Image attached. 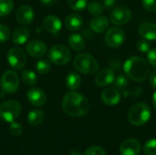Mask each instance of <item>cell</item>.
<instances>
[{
  "mask_svg": "<svg viewBox=\"0 0 156 155\" xmlns=\"http://www.w3.org/2000/svg\"><path fill=\"white\" fill-rule=\"evenodd\" d=\"M62 109L67 115L79 118L88 113L90 110V102L85 96L72 90L66 93L63 97Z\"/></svg>",
  "mask_w": 156,
  "mask_h": 155,
  "instance_id": "obj_1",
  "label": "cell"
},
{
  "mask_svg": "<svg viewBox=\"0 0 156 155\" xmlns=\"http://www.w3.org/2000/svg\"><path fill=\"white\" fill-rule=\"evenodd\" d=\"M123 69L125 74L136 82L144 81L150 74L148 62L144 58L137 56L128 58L123 65Z\"/></svg>",
  "mask_w": 156,
  "mask_h": 155,
  "instance_id": "obj_2",
  "label": "cell"
},
{
  "mask_svg": "<svg viewBox=\"0 0 156 155\" xmlns=\"http://www.w3.org/2000/svg\"><path fill=\"white\" fill-rule=\"evenodd\" d=\"M151 118V110L144 102L133 105L128 111V120L134 126L144 125Z\"/></svg>",
  "mask_w": 156,
  "mask_h": 155,
  "instance_id": "obj_3",
  "label": "cell"
},
{
  "mask_svg": "<svg viewBox=\"0 0 156 155\" xmlns=\"http://www.w3.org/2000/svg\"><path fill=\"white\" fill-rule=\"evenodd\" d=\"M73 67L77 71L83 74H94L100 68L98 61L88 53L77 55L73 60Z\"/></svg>",
  "mask_w": 156,
  "mask_h": 155,
  "instance_id": "obj_4",
  "label": "cell"
},
{
  "mask_svg": "<svg viewBox=\"0 0 156 155\" xmlns=\"http://www.w3.org/2000/svg\"><path fill=\"white\" fill-rule=\"evenodd\" d=\"M21 113L20 104L14 100L4 101L0 105V118L6 122H15Z\"/></svg>",
  "mask_w": 156,
  "mask_h": 155,
  "instance_id": "obj_5",
  "label": "cell"
},
{
  "mask_svg": "<svg viewBox=\"0 0 156 155\" xmlns=\"http://www.w3.org/2000/svg\"><path fill=\"white\" fill-rule=\"evenodd\" d=\"M48 57V59L55 65L64 66L70 61L71 52L66 46L55 45L49 49Z\"/></svg>",
  "mask_w": 156,
  "mask_h": 155,
  "instance_id": "obj_6",
  "label": "cell"
},
{
  "mask_svg": "<svg viewBox=\"0 0 156 155\" xmlns=\"http://www.w3.org/2000/svg\"><path fill=\"white\" fill-rule=\"evenodd\" d=\"M19 87V77L13 70L5 71L0 79V88L5 94L15 93Z\"/></svg>",
  "mask_w": 156,
  "mask_h": 155,
  "instance_id": "obj_7",
  "label": "cell"
},
{
  "mask_svg": "<svg viewBox=\"0 0 156 155\" xmlns=\"http://www.w3.org/2000/svg\"><path fill=\"white\" fill-rule=\"evenodd\" d=\"M6 59L12 69L16 70H21L26 66L27 55L21 48L13 47L8 50Z\"/></svg>",
  "mask_w": 156,
  "mask_h": 155,
  "instance_id": "obj_8",
  "label": "cell"
},
{
  "mask_svg": "<svg viewBox=\"0 0 156 155\" xmlns=\"http://www.w3.org/2000/svg\"><path fill=\"white\" fill-rule=\"evenodd\" d=\"M132 19V12L131 10L124 5H120L115 7L110 16V20L112 24L117 26L125 25L130 22Z\"/></svg>",
  "mask_w": 156,
  "mask_h": 155,
  "instance_id": "obj_9",
  "label": "cell"
},
{
  "mask_svg": "<svg viewBox=\"0 0 156 155\" xmlns=\"http://www.w3.org/2000/svg\"><path fill=\"white\" fill-rule=\"evenodd\" d=\"M125 40V33L122 28L114 26L106 31L105 42L111 48H119Z\"/></svg>",
  "mask_w": 156,
  "mask_h": 155,
  "instance_id": "obj_10",
  "label": "cell"
},
{
  "mask_svg": "<svg viewBox=\"0 0 156 155\" xmlns=\"http://www.w3.org/2000/svg\"><path fill=\"white\" fill-rule=\"evenodd\" d=\"M26 51L33 58H42L46 52H47V46L44 42L37 40V39H33L26 44Z\"/></svg>",
  "mask_w": 156,
  "mask_h": 155,
  "instance_id": "obj_11",
  "label": "cell"
},
{
  "mask_svg": "<svg viewBox=\"0 0 156 155\" xmlns=\"http://www.w3.org/2000/svg\"><path fill=\"white\" fill-rule=\"evenodd\" d=\"M16 18L21 25H30L34 20V10L30 5H20L16 11Z\"/></svg>",
  "mask_w": 156,
  "mask_h": 155,
  "instance_id": "obj_12",
  "label": "cell"
},
{
  "mask_svg": "<svg viewBox=\"0 0 156 155\" xmlns=\"http://www.w3.org/2000/svg\"><path fill=\"white\" fill-rule=\"evenodd\" d=\"M141 152V143L138 140L131 138L125 140L120 146L121 155H138Z\"/></svg>",
  "mask_w": 156,
  "mask_h": 155,
  "instance_id": "obj_13",
  "label": "cell"
},
{
  "mask_svg": "<svg viewBox=\"0 0 156 155\" xmlns=\"http://www.w3.org/2000/svg\"><path fill=\"white\" fill-rule=\"evenodd\" d=\"M27 100L36 107L44 106L47 101V96L40 88H32L27 93Z\"/></svg>",
  "mask_w": 156,
  "mask_h": 155,
  "instance_id": "obj_14",
  "label": "cell"
},
{
  "mask_svg": "<svg viewBox=\"0 0 156 155\" xmlns=\"http://www.w3.org/2000/svg\"><path fill=\"white\" fill-rule=\"evenodd\" d=\"M101 100L108 106H114L121 100V93L115 88H107L101 93Z\"/></svg>",
  "mask_w": 156,
  "mask_h": 155,
  "instance_id": "obj_15",
  "label": "cell"
},
{
  "mask_svg": "<svg viewBox=\"0 0 156 155\" xmlns=\"http://www.w3.org/2000/svg\"><path fill=\"white\" fill-rule=\"evenodd\" d=\"M61 26H62V24H61L60 19L54 15H48L43 20L44 29L50 34L55 35L58 33L59 30L61 29Z\"/></svg>",
  "mask_w": 156,
  "mask_h": 155,
  "instance_id": "obj_16",
  "label": "cell"
},
{
  "mask_svg": "<svg viewBox=\"0 0 156 155\" xmlns=\"http://www.w3.org/2000/svg\"><path fill=\"white\" fill-rule=\"evenodd\" d=\"M114 79L115 77L113 70L112 69H104L97 74L95 83L99 87H105L114 82Z\"/></svg>",
  "mask_w": 156,
  "mask_h": 155,
  "instance_id": "obj_17",
  "label": "cell"
},
{
  "mask_svg": "<svg viewBox=\"0 0 156 155\" xmlns=\"http://www.w3.org/2000/svg\"><path fill=\"white\" fill-rule=\"evenodd\" d=\"M109 19L104 16H95L90 21V28L96 33H104L109 27Z\"/></svg>",
  "mask_w": 156,
  "mask_h": 155,
  "instance_id": "obj_18",
  "label": "cell"
},
{
  "mask_svg": "<svg viewBox=\"0 0 156 155\" xmlns=\"http://www.w3.org/2000/svg\"><path fill=\"white\" fill-rule=\"evenodd\" d=\"M139 34L144 39L151 41L156 39V24L151 22L143 23L139 26Z\"/></svg>",
  "mask_w": 156,
  "mask_h": 155,
  "instance_id": "obj_19",
  "label": "cell"
},
{
  "mask_svg": "<svg viewBox=\"0 0 156 155\" xmlns=\"http://www.w3.org/2000/svg\"><path fill=\"white\" fill-rule=\"evenodd\" d=\"M83 25V18L79 14H70L65 19V26L69 31H77L81 28Z\"/></svg>",
  "mask_w": 156,
  "mask_h": 155,
  "instance_id": "obj_20",
  "label": "cell"
},
{
  "mask_svg": "<svg viewBox=\"0 0 156 155\" xmlns=\"http://www.w3.org/2000/svg\"><path fill=\"white\" fill-rule=\"evenodd\" d=\"M29 35V30L26 26L16 27L12 34V41L16 45H23L27 42Z\"/></svg>",
  "mask_w": 156,
  "mask_h": 155,
  "instance_id": "obj_21",
  "label": "cell"
},
{
  "mask_svg": "<svg viewBox=\"0 0 156 155\" xmlns=\"http://www.w3.org/2000/svg\"><path fill=\"white\" fill-rule=\"evenodd\" d=\"M68 43L70 48L75 51H81L85 48V40L80 34H72L69 37Z\"/></svg>",
  "mask_w": 156,
  "mask_h": 155,
  "instance_id": "obj_22",
  "label": "cell"
},
{
  "mask_svg": "<svg viewBox=\"0 0 156 155\" xmlns=\"http://www.w3.org/2000/svg\"><path fill=\"white\" fill-rule=\"evenodd\" d=\"M44 118L45 113L42 110H32L27 115V122L32 126H38L43 122Z\"/></svg>",
  "mask_w": 156,
  "mask_h": 155,
  "instance_id": "obj_23",
  "label": "cell"
},
{
  "mask_svg": "<svg viewBox=\"0 0 156 155\" xmlns=\"http://www.w3.org/2000/svg\"><path fill=\"white\" fill-rule=\"evenodd\" d=\"M81 85V78L76 72H70L66 78V86L70 90H78Z\"/></svg>",
  "mask_w": 156,
  "mask_h": 155,
  "instance_id": "obj_24",
  "label": "cell"
},
{
  "mask_svg": "<svg viewBox=\"0 0 156 155\" xmlns=\"http://www.w3.org/2000/svg\"><path fill=\"white\" fill-rule=\"evenodd\" d=\"M21 79L24 84H26L27 86H34L37 83V79L36 73L30 69L23 70L21 74Z\"/></svg>",
  "mask_w": 156,
  "mask_h": 155,
  "instance_id": "obj_25",
  "label": "cell"
},
{
  "mask_svg": "<svg viewBox=\"0 0 156 155\" xmlns=\"http://www.w3.org/2000/svg\"><path fill=\"white\" fill-rule=\"evenodd\" d=\"M14 8L13 0H0V16H8Z\"/></svg>",
  "mask_w": 156,
  "mask_h": 155,
  "instance_id": "obj_26",
  "label": "cell"
},
{
  "mask_svg": "<svg viewBox=\"0 0 156 155\" xmlns=\"http://www.w3.org/2000/svg\"><path fill=\"white\" fill-rule=\"evenodd\" d=\"M104 10V5L97 1H92L88 5V11L93 16H100Z\"/></svg>",
  "mask_w": 156,
  "mask_h": 155,
  "instance_id": "obj_27",
  "label": "cell"
},
{
  "mask_svg": "<svg viewBox=\"0 0 156 155\" xmlns=\"http://www.w3.org/2000/svg\"><path fill=\"white\" fill-rule=\"evenodd\" d=\"M36 69H37V71L39 74H41V75L47 74L50 70V63H49V60L45 59V58L39 59L36 63Z\"/></svg>",
  "mask_w": 156,
  "mask_h": 155,
  "instance_id": "obj_28",
  "label": "cell"
},
{
  "mask_svg": "<svg viewBox=\"0 0 156 155\" xmlns=\"http://www.w3.org/2000/svg\"><path fill=\"white\" fill-rule=\"evenodd\" d=\"M69 6L74 11H82L88 5V0H68Z\"/></svg>",
  "mask_w": 156,
  "mask_h": 155,
  "instance_id": "obj_29",
  "label": "cell"
},
{
  "mask_svg": "<svg viewBox=\"0 0 156 155\" xmlns=\"http://www.w3.org/2000/svg\"><path fill=\"white\" fill-rule=\"evenodd\" d=\"M144 152L146 155H156V138L151 139L145 143Z\"/></svg>",
  "mask_w": 156,
  "mask_h": 155,
  "instance_id": "obj_30",
  "label": "cell"
},
{
  "mask_svg": "<svg viewBox=\"0 0 156 155\" xmlns=\"http://www.w3.org/2000/svg\"><path fill=\"white\" fill-rule=\"evenodd\" d=\"M23 132V127L20 123L13 122H11L10 126H9V133L13 136V137H18L21 135Z\"/></svg>",
  "mask_w": 156,
  "mask_h": 155,
  "instance_id": "obj_31",
  "label": "cell"
},
{
  "mask_svg": "<svg viewBox=\"0 0 156 155\" xmlns=\"http://www.w3.org/2000/svg\"><path fill=\"white\" fill-rule=\"evenodd\" d=\"M84 155H106V152L104 148H102L101 146L94 145V146L89 147L86 150Z\"/></svg>",
  "mask_w": 156,
  "mask_h": 155,
  "instance_id": "obj_32",
  "label": "cell"
},
{
  "mask_svg": "<svg viewBox=\"0 0 156 155\" xmlns=\"http://www.w3.org/2000/svg\"><path fill=\"white\" fill-rule=\"evenodd\" d=\"M11 35L10 28L5 25H0V42H5Z\"/></svg>",
  "mask_w": 156,
  "mask_h": 155,
  "instance_id": "obj_33",
  "label": "cell"
},
{
  "mask_svg": "<svg viewBox=\"0 0 156 155\" xmlns=\"http://www.w3.org/2000/svg\"><path fill=\"white\" fill-rule=\"evenodd\" d=\"M137 48L142 53H147L151 50V46L148 40L146 39H140L137 42Z\"/></svg>",
  "mask_w": 156,
  "mask_h": 155,
  "instance_id": "obj_34",
  "label": "cell"
},
{
  "mask_svg": "<svg viewBox=\"0 0 156 155\" xmlns=\"http://www.w3.org/2000/svg\"><path fill=\"white\" fill-rule=\"evenodd\" d=\"M114 85L116 88L118 89H124L127 87L128 85V80L125 78V76L120 74L116 77V79H114Z\"/></svg>",
  "mask_w": 156,
  "mask_h": 155,
  "instance_id": "obj_35",
  "label": "cell"
},
{
  "mask_svg": "<svg viewBox=\"0 0 156 155\" xmlns=\"http://www.w3.org/2000/svg\"><path fill=\"white\" fill-rule=\"evenodd\" d=\"M143 5L149 12L156 11V0H143Z\"/></svg>",
  "mask_w": 156,
  "mask_h": 155,
  "instance_id": "obj_36",
  "label": "cell"
},
{
  "mask_svg": "<svg viewBox=\"0 0 156 155\" xmlns=\"http://www.w3.org/2000/svg\"><path fill=\"white\" fill-rule=\"evenodd\" d=\"M147 58H148L149 64L156 68V49H152L148 52Z\"/></svg>",
  "mask_w": 156,
  "mask_h": 155,
  "instance_id": "obj_37",
  "label": "cell"
},
{
  "mask_svg": "<svg viewBox=\"0 0 156 155\" xmlns=\"http://www.w3.org/2000/svg\"><path fill=\"white\" fill-rule=\"evenodd\" d=\"M149 82H150V85H151L154 89H156V69L155 70H154V71L150 74Z\"/></svg>",
  "mask_w": 156,
  "mask_h": 155,
  "instance_id": "obj_38",
  "label": "cell"
},
{
  "mask_svg": "<svg viewBox=\"0 0 156 155\" xmlns=\"http://www.w3.org/2000/svg\"><path fill=\"white\" fill-rule=\"evenodd\" d=\"M115 3H116V0H104L103 1V5L106 8L110 9V8H112V7L114 6Z\"/></svg>",
  "mask_w": 156,
  "mask_h": 155,
  "instance_id": "obj_39",
  "label": "cell"
},
{
  "mask_svg": "<svg viewBox=\"0 0 156 155\" xmlns=\"http://www.w3.org/2000/svg\"><path fill=\"white\" fill-rule=\"evenodd\" d=\"M39 1L41 2V4H43L45 5H48V6L53 5L57 2V0H39Z\"/></svg>",
  "mask_w": 156,
  "mask_h": 155,
  "instance_id": "obj_40",
  "label": "cell"
},
{
  "mask_svg": "<svg viewBox=\"0 0 156 155\" xmlns=\"http://www.w3.org/2000/svg\"><path fill=\"white\" fill-rule=\"evenodd\" d=\"M153 103H154V108L156 109V91L154 92V96H153Z\"/></svg>",
  "mask_w": 156,
  "mask_h": 155,
  "instance_id": "obj_41",
  "label": "cell"
},
{
  "mask_svg": "<svg viewBox=\"0 0 156 155\" xmlns=\"http://www.w3.org/2000/svg\"><path fill=\"white\" fill-rule=\"evenodd\" d=\"M69 155H82L80 152H78V151H72V152H70V153Z\"/></svg>",
  "mask_w": 156,
  "mask_h": 155,
  "instance_id": "obj_42",
  "label": "cell"
},
{
  "mask_svg": "<svg viewBox=\"0 0 156 155\" xmlns=\"http://www.w3.org/2000/svg\"><path fill=\"white\" fill-rule=\"evenodd\" d=\"M47 155H48V154H47Z\"/></svg>",
  "mask_w": 156,
  "mask_h": 155,
  "instance_id": "obj_43",
  "label": "cell"
}]
</instances>
